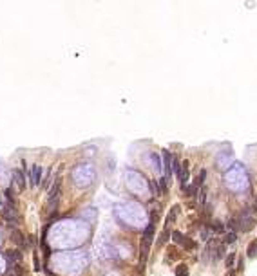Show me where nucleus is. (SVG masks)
Instances as JSON below:
<instances>
[{
	"label": "nucleus",
	"instance_id": "23",
	"mask_svg": "<svg viewBox=\"0 0 257 276\" xmlns=\"http://www.w3.org/2000/svg\"><path fill=\"white\" fill-rule=\"evenodd\" d=\"M159 188H161V193H167V177L159 179Z\"/></svg>",
	"mask_w": 257,
	"mask_h": 276
},
{
	"label": "nucleus",
	"instance_id": "5",
	"mask_svg": "<svg viewBox=\"0 0 257 276\" xmlns=\"http://www.w3.org/2000/svg\"><path fill=\"white\" fill-rule=\"evenodd\" d=\"M11 240H13V242H15V244L20 247V249H25V246H27V242H25V236H24V235L18 231V229H13V231H11Z\"/></svg>",
	"mask_w": 257,
	"mask_h": 276
},
{
	"label": "nucleus",
	"instance_id": "1",
	"mask_svg": "<svg viewBox=\"0 0 257 276\" xmlns=\"http://www.w3.org/2000/svg\"><path fill=\"white\" fill-rule=\"evenodd\" d=\"M254 226H255V218L252 217V215H248V213H243V217L239 218V229L246 233V231H250Z\"/></svg>",
	"mask_w": 257,
	"mask_h": 276
},
{
	"label": "nucleus",
	"instance_id": "18",
	"mask_svg": "<svg viewBox=\"0 0 257 276\" xmlns=\"http://www.w3.org/2000/svg\"><path fill=\"white\" fill-rule=\"evenodd\" d=\"M187 274H188V269H187V265H177L176 276H187Z\"/></svg>",
	"mask_w": 257,
	"mask_h": 276
},
{
	"label": "nucleus",
	"instance_id": "2",
	"mask_svg": "<svg viewBox=\"0 0 257 276\" xmlns=\"http://www.w3.org/2000/svg\"><path fill=\"white\" fill-rule=\"evenodd\" d=\"M230 162H232V153L230 152H223V153H219V155L215 157V166L219 168V170L228 168L230 166Z\"/></svg>",
	"mask_w": 257,
	"mask_h": 276
},
{
	"label": "nucleus",
	"instance_id": "14",
	"mask_svg": "<svg viewBox=\"0 0 257 276\" xmlns=\"http://www.w3.org/2000/svg\"><path fill=\"white\" fill-rule=\"evenodd\" d=\"M248 256L250 258H255L257 256V240H254V242L248 246Z\"/></svg>",
	"mask_w": 257,
	"mask_h": 276
},
{
	"label": "nucleus",
	"instance_id": "12",
	"mask_svg": "<svg viewBox=\"0 0 257 276\" xmlns=\"http://www.w3.org/2000/svg\"><path fill=\"white\" fill-rule=\"evenodd\" d=\"M225 229V226H223V222H219V220H214L212 224H210V231L214 233H221Z\"/></svg>",
	"mask_w": 257,
	"mask_h": 276
},
{
	"label": "nucleus",
	"instance_id": "31",
	"mask_svg": "<svg viewBox=\"0 0 257 276\" xmlns=\"http://www.w3.org/2000/svg\"><path fill=\"white\" fill-rule=\"evenodd\" d=\"M0 206H2V200H0Z\"/></svg>",
	"mask_w": 257,
	"mask_h": 276
},
{
	"label": "nucleus",
	"instance_id": "15",
	"mask_svg": "<svg viewBox=\"0 0 257 276\" xmlns=\"http://www.w3.org/2000/svg\"><path fill=\"white\" fill-rule=\"evenodd\" d=\"M170 236H169V229H163V233H161V236H159V238H158V246L161 247L163 244H165V242H167V240H169Z\"/></svg>",
	"mask_w": 257,
	"mask_h": 276
},
{
	"label": "nucleus",
	"instance_id": "25",
	"mask_svg": "<svg viewBox=\"0 0 257 276\" xmlns=\"http://www.w3.org/2000/svg\"><path fill=\"white\" fill-rule=\"evenodd\" d=\"M6 197H8L9 200H11V204L15 202V195H13V188H8V189H6Z\"/></svg>",
	"mask_w": 257,
	"mask_h": 276
},
{
	"label": "nucleus",
	"instance_id": "6",
	"mask_svg": "<svg viewBox=\"0 0 257 276\" xmlns=\"http://www.w3.org/2000/svg\"><path fill=\"white\" fill-rule=\"evenodd\" d=\"M6 258L11 262V267H13V265H22V253H20V251H8V253H6Z\"/></svg>",
	"mask_w": 257,
	"mask_h": 276
},
{
	"label": "nucleus",
	"instance_id": "27",
	"mask_svg": "<svg viewBox=\"0 0 257 276\" xmlns=\"http://www.w3.org/2000/svg\"><path fill=\"white\" fill-rule=\"evenodd\" d=\"M243 267H244V260L239 258V262H237V271H243Z\"/></svg>",
	"mask_w": 257,
	"mask_h": 276
},
{
	"label": "nucleus",
	"instance_id": "24",
	"mask_svg": "<svg viewBox=\"0 0 257 276\" xmlns=\"http://www.w3.org/2000/svg\"><path fill=\"white\" fill-rule=\"evenodd\" d=\"M150 186H152V189L156 191V195H161V188H159V182L152 181V184H150Z\"/></svg>",
	"mask_w": 257,
	"mask_h": 276
},
{
	"label": "nucleus",
	"instance_id": "26",
	"mask_svg": "<svg viewBox=\"0 0 257 276\" xmlns=\"http://www.w3.org/2000/svg\"><path fill=\"white\" fill-rule=\"evenodd\" d=\"M205 199H206V189H199V202L201 204H205Z\"/></svg>",
	"mask_w": 257,
	"mask_h": 276
},
{
	"label": "nucleus",
	"instance_id": "29",
	"mask_svg": "<svg viewBox=\"0 0 257 276\" xmlns=\"http://www.w3.org/2000/svg\"><path fill=\"white\" fill-rule=\"evenodd\" d=\"M234 274H235V271H234V269H230V273H228L226 276H234Z\"/></svg>",
	"mask_w": 257,
	"mask_h": 276
},
{
	"label": "nucleus",
	"instance_id": "20",
	"mask_svg": "<svg viewBox=\"0 0 257 276\" xmlns=\"http://www.w3.org/2000/svg\"><path fill=\"white\" fill-rule=\"evenodd\" d=\"M234 262H235V254L234 253L228 254V256H226V267L228 269H234Z\"/></svg>",
	"mask_w": 257,
	"mask_h": 276
},
{
	"label": "nucleus",
	"instance_id": "3",
	"mask_svg": "<svg viewBox=\"0 0 257 276\" xmlns=\"http://www.w3.org/2000/svg\"><path fill=\"white\" fill-rule=\"evenodd\" d=\"M60 184H62V181H60V179H56V181H54V184H53V188L49 189V208H51V210H53V202L56 204V199H58Z\"/></svg>",
	"mask_w": 257,
	"mask_h": 276
},
{
	"label": "nucleus",
	"instance_id": "16",
	"mask_svg": "<svg viewBox=\"0 0 257 276\" xmlns=\"http://www.w3.org/2000/svg\"><path fill=\"white\" fill-rule=\"evenodd\" d=\"M152 161H154V170H156V172H161L163 164H161V161H159V157H158L156 153H152Z\"/></svg>",
	"mask_w": 257,
	"mask_h": 276
},
{
	"label": "nucleus",
	"instance_id": "11",
	"mask_svg": "<svg viewBox=\"0 0 257 276\" xmlns=\"http://www.w3.org/2000/svg\"><path fill=\"white\" fill-rule=\"evenodd\" d=\"M172 172L179 177L181 175V162L177 161V157H172Z\"/></svg>",
	"mask_w": 257,
	"mask_h": 276
},
{
	"label": "nucleus",
	"instance_id": "4",
	"mask_svg": "<svg viewBox=\"0 0 257 276\" xmlns=\"http://www.w3.org/2000/svg\"><path fill=\"white\" fill-rule=\"evenodd\" d=\"M29 179H31V184H33V186H40V179H42V168L38 166V164H35V166L31 168Z\"/></svg>",
	"mask_w": 257,
	"mask_h": 276
},
{
	"label": "nucleus",
	"instance_id": "7",
	"mask_svg": "<svg viewBox=\"0 0 257 276\" xmlns=\"http://www.w3.org/2000/svg\"><path fill=\"white\" fill-rule=\"evenodd\" d=\"M172 157H170L169 152H163V168H165V173H167V179L172 175Z\"/></svg>",
	"mask_w": 257,
	"mask_h": 276
},
{
	"label": "nucleus",
	"instance_id": "17",
	"mask_svg": "<svg viewBox=\"0 0 257 276\" xmlns=\"http://www.w3.org/2000/svg\"><path fill=\"white\" fill-rule=\"evenodd\" d=\"M172 240H174L176 244H183L185 236H183V235H181L179 231H174V233H172Z\"/></svg>",
	"mask_w": 257,
	"mask_h": 276
},
{
	"label": "nucleus",
	"instance_id": "9",
	"mask_svg": "<svg viewBox=\"0 0 257 276\" xmlns=\"http://www.w3.org/2000/svg\"><path fill=\"white\" fill-rule=\"evenodd\" d=\"M4 218L8 220V222H16V213H15V206H6V210H4Z\"/></svg>",
	"mask_w": 257,
	"mask_h": 276
},
{
	"label": "nucleus",
	"instance_id": "13",
	"mask_svg": "<svg viewBox=\"0 0 257 276\" xmlns=\"http://www.w3.org/2000/svg\"><path fill=\"white\" fill-rule=\"evenodd\" d=\"M235 240H237V236H235V231H228L226 235H225L223 242H225V244H234Z\"/></svg>",
	"mask_w": 257,
	"mask_h": 276
},
{
	"label": "nucleus",
	"instance_id": "21",
	"mask_svg": "<svg viewBox=\"0 0 257 276\" xmlns=\"http://www.w3.org/2000/svg\"><path fill=\"white\" fill-rule=\"evenodd\" d=\"M185 193H187V195H194V193H196V189H198V186H196V184H190V186H185Z\"/></svg>",
	"mask_w": 257,
	"mask_h": 276
},
{
	"label": "nucleus",
	"instance_id": "30",
	"mask_svg": "<svg viewBox=\"0 0 257 276\" xmlns=\"http://www.w3.org/2000/svg\"><path fill=\"white\" fill-rule=\"evenodd\" d=\"M254 210L257 211V197H255V204H254Z\"/></svg>",
	"mask_w": 257,
	"mask_h": 276
},
{
	"label": "nucleus",
	"instance_id": "28",
	"mask_svg": "<svg viewBox=\"0 0 257 276\" xmlns=\"http://www.w3.org/2000/svg\"><path fill=\"white\" fill-rule=\"evenodd\" d=\"M35 269H36V271H40V265H38V256H36V254H35Z\"/></svg>",
	"mask_w": 257,
	"mask_h": 276
},
{
	"label": "nucleus",
	"instance_id": "19",
	"mask_svg": "<svg viewBox=\"0 0 257 276\" xmlns=\"http://www.w3.org/2000/svg\"><path fill=\"white\" fill-rule=\"evenodd\" d=\"M199 235H201V240H208L210 238V227H201Z\"/></svg>",
	"mask_w": 257,
	"mask_h": 276
},
{
	"label": "nucleus",
	"instance_id": "10",
	"mask_svg": "<svg viewBox=\"0 0 257 276\" xmlns=\"http://www.w3.org/2000/svg\"><path fill=\"white\" fill-rule=\"evenodd\" d=\"M177 213H179V206H174L172 208V211L169 213V217H167V222H165V229H169L170 224H174V220H176Z\"/></svg>",
	"mask_w": 257,
	"mask_h": 276
},
{
	"label": "nucleus",
	"instance_id": "22",
	"mask_svg": "<svg viewBox=\"0 0 257 276\" xmlns=\"http://www.w3.org/2000/svg\"><path fill=\"white\" fill-rule=\"evenodd\" d=\"M205 177H206V172H205V170H201V173H199L198 181H196V186H201V184L205 182Z\"/></svg>",
	"mask_w": 257,
	"mask_h": 276
},
{
	"label": "nucleus",
	"instance_id": "8",
	"mask_svg": "<svg viewBox=\"0 0 257 276\" xmlns=\"http://www.w3.org/2000/svg\"><path fill=\"white\" fill-rule=\"evenodd\" d=\"M11 173H13V177H15V182L18 184V189H20V191H24V189H25V181H24L22 172H20V170H13Z\"/></svg>",
	"mask_w": 257,
	"mask_h": 276
}]
</instances>
